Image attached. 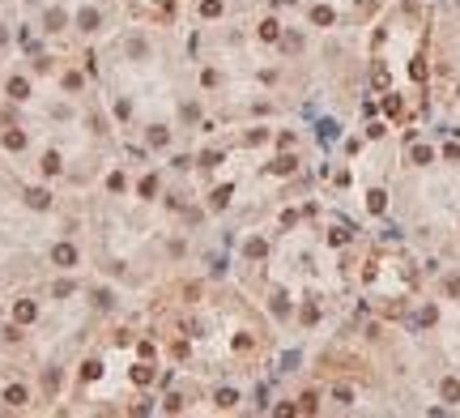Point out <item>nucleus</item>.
<instances>
[{"label": "nucleus", "instance_id": "7ed1b4c3", "mask_svg": "<svg viewBox=\"0 0 460 418\" xmlns=\"http://www.w3.org/2000/svg\"><path fill=\"white\" fill-rule=\"evenodd\" d=\"M73 260H77V252H73L68 243H60V247H55V265H73Z\"/></svg>", "mask_w": 460, "mask_h": 418}, {"label": "nucleus", "instance_id": "39448f33", "mask_svg": "<svg viewBox=\"0 0 460 418\" xmlns=\"http://www.w3.org/2000/svg\"><path fill=\"white\" fill-rule=\"evenodd\" d=\"M13 316H17V320H34V303H17Z\"/></svg>", "mask_w": 460, "mask_h": 418}, {"label": "nucleus", "instance_id": "0eeeda50", "mask_svg": "<svg viewBox=\"0 0 460 418\" xmlns=\"http://www.w3.org/2000/svg\"><path fill=\"white\" fill-rule=\"evenodd\" d=\"M4 401H9V406H22V401H26V388H9V393H4Z\"/></svg>", "mask_w": 460, "mask_h": 418}, {"label": "nucleus", "instance_id": "6e6552de", "mask_svg": "<svg viewBox=\"0 0 460 418\" xmlns=\"http://www.w3.org/2000/svg\"><path fill=\"white\" fill-rule=\"evenodd\" d=\"M4 145H9V150H22L26 137H22V132H9V137H4Z\"/></svg>", "mask_w": 460, "mask_h": 418}, {"label": "nucleus", "instance_id": "f8f14e48", "mask_svg": "<svg viewBox=\"0 0 460 418\" xmlns=\"http://www.w3.org/2000/svg\"><path fill=\"white\" fill-rule=\"evenodd\" d=\"M235 401H239L235 393H217V406H222V410H230V406H235Z\"/></svg>", "mask_w": 460, "mask_h": 418}, {"label": "nucleus", "instance_id": "f257e3e1", "mask_svg": "<svg viewBox=\"0 0 460 418\" xmlns=\"http://www.w3.org/2000/svg\"><path fill=\"white\" fill-rule=\"evenodd\" d=\"M137 4V13H145V17H166L171 13V0H132Z\"/></svg>", "mask_w": 460, "mask_h": 418}, {"label": "nucleus", "instance_id": "f03ea898", "mask_svg": "<svg viewBox=\"0 0 460 418\" xmlns=\"http://www.w3.org/2000/svg\"><path fill=\"white\" fill-rule=\"evenodd\" d=\"M132 380H137V384H150V380H153V367L150 363H137V367H132Z\"/></svg>", "mask_w": 460, "mask_h": 418}, {"label": "nucleus", "instance_id": "9d476101", "mask_svg": "<svg viewBox=\"0 0 460 418\" xmlns=\"http://www.w3.org/2000/svg\"><path fill=\"white\" fill-rule=\"evenodd\" d=\"M443 397H448V401H456V397H460V384H456V380H448V384H443Z\"/></svg>", "mask_w": 460, "mask_h": 418}, {"label": "nucleus", "instance_id": "20e7f679", "mask_svg": "<svg viewBox=\"0 0 460 418\" xmlns=\"http://www.w3.org/2000/svg\"><path fill=\"white\" fill-rule=\"evenodd\" d=\"M9 94L13 98H26V94H30V86H26L22 77H13V81H9Z\"/></svg>", "mask_w": 460, "mask_h": 418}, {"label": "nucleus", "instance_id": "423d86ee", "mask_svg": "<svg viewBox=\"0 0 460 418\" xmlns=\"http://www.w3.org/2000/svg\"><path fill=\"white\" fill-rule=\"evenodd\" d=\"M26 196H30L34 209H47V192H43V188H34V192H26Z\"/></svg>", "mask_w": 460, "mask_h": 418}, {"label": "nucleus", "instance_id": "9b49d317", "mask_svg": "<svg viewBox=\"0 0 460 418\" xmlns=\"http://www.w3.org/2000/svg\"><path fill=\"white\" fill-rule=\"evenodd\" d=\"M273 171H281V175L294 171V158H277V162H273Z\"/></svg>", "mask_w": 460, "mask_h": 418}, {"label": "nucleus", "instance_id": "1a4fd4ad", "mask_svg": "<svg viewBox=\"0 0 460 418\" xmlns=\"http://www.w3.org/2000/svg\"><path fill=\"white\" fill-rule=\"evenodd\" d=\"M43 171H47V175L60 171V158H55V154H47V158H43Z\"/></svg>", "mask_w": 460, "mask_h": 418}]
</instances>
